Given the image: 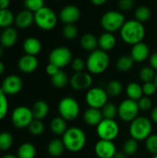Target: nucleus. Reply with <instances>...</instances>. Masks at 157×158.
Segmentation results:
<instances>
[{
    "label": "nucleus",
    "instance_id": "30",
    "mask_svg": "<svg viewBox=\"0 0 157 158\" xmlns=\"http://www.w3.org/2000/svg\"><path fill=\"white\" fill-rule=\"evenodd\" d=\"M17 156L19 158H35L36 148L31 143H24L19 147Z\"/></svg>",
    "mask_w": 157,
    "mask_h": 158
},
{
    "label": "nucleus",
    "instance_id": "4",
    "mask_svg": "<svg viewBox=\"0 0 157 158\" xmlns=\"http://www.w3.org/2000/svg\"><path fill=\"white\" fill-rule=\"evenodd\" d=\"M153 131L152 120L146 117H137L130 124V135L132 139L140 142L145 141Z\"/></svg>",
    "mask_w": 157,
    "mask_h": 158
},
{
    "label": "nucleus",
    "instance_id": "1",
    "mask_svg": "<svg viewBox=\"0 0 157 158\" xmlns=\"http://www.w3.org/2000/svg\"><path fill=\"white\" fill-rule=\"evenodd\" d=\"M119 31L122 41L130 45L143 42L146 33L144 24L135 19L126 20Z\"/></svg>",
    "mask_w": 157,
    "mask_h": 158
},
{
    "label": "nucleus",
    "instance_id": "56",
    "mask_svg": "<svg viewBox=\"0 0 157 158\" xmlns=\"http://www.w3.org/2000/svg\"><path fill=\"white\" fill-rule=\"evenodd\" d=\"M3 54H4V47L0 44V58L2 57Z\"/></svg>",
    "mask_w": 157,
    "mask_h": 158
},
{
    "label": "nucleus",
    "instance_id": "47",
    "mask_svg": "<svg viewBox=\"0 0 157 158\" xmlns=\"http://www.w3.org/2000/svg\"><path fill=\"white\" fill-rule=\"evenodd\" d=\"M135 5V0H118V8L121 11H130L133 8Z\"/></svg>",
    "mask_w": 157,
    "mask_h": 158
},
{
    "label": "nucleus",
    "instance_id": "41",
    "mask_svg": "<svg viewBox=\"0 0 157 158\" xmlns=\"http://www.w3.org/2000/svg\"><path fill=\"white\" fill-rule=\"evenodd\" d=\"M23 4L25 9L35 13L44 6V0H24Z\"/></svg>",
    "mask_w": 157,
    "mask_h": 158
},
{
    "label": "nucleus",
    "instance_id": "32",
    "mask_svg": "<svg viewBox=\"0 0 157 158\" xmlns=\"http://www.w3.org/2000/svg\"><path fill=\"white\" fill-rule=\"evenodd\" d=\"M134 17H135V19H137L138 21L144 24L145 22L150 20V19L152 17V11L147 6L143 5V6H138L135 9Z\"/></svg>",
    "mask_w": 157,
    "mask_h": 158
},
{
    "label": "nucleus",
    "instance_id": "5",
    "mask_svg": "<svg viewBox=\"0 0 157 158\" xmlns=\"http://www.w3.org/2000/svg\"><path fill=\"white\" fill-rule=\"evenodd\" d=\"M125 22L126 18L124 14L118 10H108L102 15L100 19V24L104 31L112 33L120 31Z\"/></svg>",
    "mask_w": 157,
    "mask_h": 158
},
{
    "label": "nucleus",
    "instance_id": "13",
    "mask_svg": "<svg viewBox=\"0 0 157 158\" xmlns=\"http://www.w3.org/2000/svg\"><path fill=\"white\" fill-rule=\"evenodd\" d=\"M93 80L91 73L88 72H76L69 79V84L72 89L76 91L89 90L93 85Z\"/></svg>",
    "mask_w": 157,
    "mask_h": 158
},
{
    "label": "nucleus",
    "instance_id": "54",
    "mask_svg": "<svg viewBox=\"0 0 157 158\" xmlns=\"http://www.w3.org/2000/svg\"><path fill=\"white\" fill-rule=\"evenodd\" d=\"M5 72V65L2 61H0V76Z\"/></svg>",
    "mask_w": 157,
    "mask_h": 158
},
{
    "label": "nucleus",
    "instance_id": "39",
    "mask_svg": "<svg viewBox=\"0 0 157 158\" xmlns=\"http://www.w3.org/2000/svg\"><path fill=\"white\" fill-rule=\"evenodd\" d=\"M13 144V137L11 133L7 131L0 132V150L6 151L10 149Z\"/></svg>",
    "mask_w": 157,
    "mask_h": 158
},
{
    "label": "nucleus",
    "instance_id": "55",
    "mask_svg": "<svg viewBox=\"0 0 157 158\" xmlns=\"http://www.w3.org/2000/svg\"><path fill=\"white\" fill-rule=\"evenodd\" d=\"M2 158H19L17 156H13V155H9V154H7V155H5Z\"/></svg>",
    "mask_w": 157,
    "mask_h": 158
},
{
    "label": "nucleus",
    "instance_id": "19",
    "mask_svg": "<svg viewBox=\"0 0 157 158\" xmlns=\"http://www.w3.org/2000/svg\"><path fill=\"white\" fill-rule=\"evenodd\" d=\"M14 23L20 30L28 29L34 23V13L28 9H23L15 16Z\"/></svg>",
    "mask_w": 157,
    "mask_h": 158
},
{
    "label": "nucleus",
    "instance_id": "9",
    "mask_svg": "<svg viewBox=\"0 0 157 158\" xmlns=\"http://www.w3.org/2000/svg\"><path fill=\"white\" fill-rule=\"evenodd\" d=\"M96 133L101 140L113 142L119 134V126L115 119L104 118L96 127Z\"/></svg>",
    "mask_w": 157,
    "mask_h": 158
},
{
    "label": "nucleus",
    "instance_id": "23",
    "mask_svg": "<svg viewBox=\"0 0 157 158\" xmlns=\"http://www.w3.org/2000/svg\"><path fill=\"white\" fill-rule=\"evenodd\" d=\"M117 44V38L112 32L105 31L98 37V46L101 50L108 52L115 48Z\"/></svg>",
    "mask_w": 157,
    "mask_h": 158
},
{
    "label": "nucleus",
    "instance_id": "11",
    "mask_svg": "<svg viewBox=\"0 0 157 158\" xmlns=\"http://www.w3.org/2000/svg\"><path fill=\"white\" fill-rule=\"evenodd\" d=\"M140 108L137 101L126 99L122 101L118 106V116L124 122H131L139 117Z\"/></svg>",
    "mask_w": 157,
    "mask_h": 158
},
{
    "label": "nucleus",
    "instance_id": "46",
    "mask_svg": "<svg viewBox=\"0 0 157 158\" xmlns=\"http://www.w3.org/2000/svg\"><path fill=\"white\" fill-rule=\"evenodd\" d=\"M157 88L154 81L145 82L143 85V93L145 96H152L156 93Z\"/></svg>",
    "mask_w": 157,
    "mask_h": 158
},
{
    "label": "nucleus",
    "instance_id": "53",
    "mask_svg": "<svg viewBox=\"0 0 157 158\" xmlns=\"http://www.w3.org/2000/svg\"><path fill=\"white\" fill-rule=\"evenodd\" d=\"M113 158H128V156L124 152H117Z\"/></svg>",
    "mask_w": 157,
    "mask_h": 158
},
{
    "label": "nucleus",
    "instance_id": "29",
    "mask_svg": "<svg viewBox=\"0 0 157 158\" xmlns=\"http://www.w3.org/2000/svg\"><path fill=\"white\" fill-rule=\"evenodd\" d=\"M126 94H127L129 99H131L134 101H139L143 96V86L137 82H130L128 84V86L126 88Z\"/></svg>",
    "mask_w": 157,
    "mask_h": 158
},
{
    "label": "nucleus",
    "instance_id": "43",
    "mask_svg": "<svg viewBox=\"0 0 157 158\" xmlns=\"http://www.w3.org/2000/svg\"><path fill=\"white\" fill-rule=\"evenodd\" d=\"M8 111V102L6 98V94L0 88V120L3 119Z\"/></svg>",
    "mask_w": 157,
    "mask_h": 158
},
{
    "label": "nucleus",
    "instance_id": "48",
    "mask_svg": "<svg viewBox=\"0 0 157 158\" xmlns=\"http://www.w3.org/2000/svg\"><path fill=\"white\" fill-rule=\"evenodd\" d=\"M59 70H60V69L57 68L56 65H54V64H52V63H48V65H47L46 68H45L46 73H47L49 76H51V77L54 76L55 74H56Z\"/></svg>",
    "mask_w": 157,
    "mask_h": 158
},
{
    "label": "nucleus",
    "instance_id": "6",
    "mask_svg": "<svg viewBox=\"0 0 157 158\" xmlns=\"http://www.w3.org/2000/svg\"><path fill=\"white\" fill-rule=\"evenodd\" d=\"M56 13L48 6H43L34 13V23L43 31H52L57 24Z\"/></svg>",
    "mask_w": 157,
    "mask_h": 158
},
{
    "label": "nucleus",
    "instance_id": "27",
    "mask_svg": "<svg viewBox=\"0 0 157 158\" xmlns=\"http://www.w3.org/2000/svg\"><path fill=\"white\" fill-rule=\"evenodd\" d=\"M50 129H51L52 132L55 133L56 135H63L68 129L67 120L61 117H56L51 120Z\"/></svg>",
    "mask_w": 157,
    "mask_h": 158
},
{
    "label": "nucleus",
    "instance_id": "24",
    "mask_svg": "<svg viewBox=\"0 0 157 158\" xmlns=\"http://www.w3.org/2000/svg\"><path fill=\"white\" fill-rule=\"evenodd\" d=\"M81 46L87 52H93L97 49L98 46V38L91 32H86L81 35L80 39Z\"/></svg>",
    "mask_w": 157,
    "mask_h": 158
},
{
    "label": "nucleus",
    "instance_id": "12",
    "mask_svg": "<svg viewBox=\"0 0 157 158\" xmlns=\"http://www.w3.org/2000/svg\"><path fill=\"white\" fill-rule=\"evenodd\" d=\"M34 119L31 108L25 106L16 107L11 115V121L17 129H25L29 127L31 122Z\"/></svg>",
    "mask_w": 157,
    "mask_h": 158
},
{
    "label": "nucleus",
    "instance_id": "42",
    "mask_svg": "<svg viewBox=\"0 0 157 158\" xmlns=\"http://www.w3.org/2000/svg\"><path fill=\"white\" fill-rule=\"evenodd\" d=\"M145 148L146 150L153 154H157V134H151L146 140H145Z\"/></svg>",
    "mask_w": 157,
    "mask_h": 158
},
{
    "label": "nucleus",
    "instance_id": "33",
    "mask_svg": "<svg viewBox=\"0 0 157 158\" xmlns=\"http://www.w3.org/2000/svg\"><path fill=\"white\" fill-rule=\"evenodd\" d=\"M15 22V16L11 10L0 9V28H8Z\"/></svg>",
    "mask_w": 157,
    "mask_h": 158
},
{
    "label": "nucleus",
    "instance_id": "35",
    "mask_svg": "<svg viewBox=\"0 0 157 158\" xmlns=\"http://www.w3.org/2000/svg\"><path fill=\"white\" fill-rule=\"evenodd\" d=\"M155 70L151 68L150 66H147V67H143L140 72H139V77H140V80L145 83V82H150V81H154L155 80Z\"/></svg>",
    "mask_w": 157,
    "mask_h": 158
},
{
    "label": "nucleus",
    "instance_id": "20",
    "mask_svg": "<svg viewBox=\"0 0 157 158\" xmlns=\"http://www.w3.org/2000/svg\"><path fill=\"white\" fill-rule=\"evenodd\" d=\"M18 41V31L13 27L3 29L0 33V44L3 47L10 48L15 45Z\"/></svg>",
    "mask_w": 157,
    "mask_h": 158
},
{
    "label": "nucleus",
    "instance_id": "52",
    "mask_svg": "<svg viewBox=\"0 0 157 158\" xmlns=\"http://www.w3.org/2000/svg\"><path fill=\"white\" fill-rule=\"evenodd\" d=\"M90 1H91V3H92L93 5L97 6H103V5H105V4L107 2V0H90Z\"/></svg>",
    "mask_w": 157,
    "mask_h": 158
},
{
    "label": "nucleus",
    "instance_id": "17",
    "mask_svg": "<svg viewBox=\"0 0 157 158\" xmlns=\"http://www.w3.org/2000/svg\"><path fill=\"white\" fill-rule=\"evenodd\" d=\"M150 48L147 44L141 42L132 45L130 50V56L134 60V62L142 63L150 57Z\"/></svg>",
    "mask_w": 157,
    "mask_h": 158
},
{
    "label": "nucleus",
    "instance_id": "31",
    "mask_svg": "<svg viewBox=\"0 0 157 158\" xmlns=\"http://www.w3.org/2000/svg\"><path fill=\"white\" fill-rule=\"evenodd\" d=\"M51 82L54 87L61 89L68 85V83L69 82V79H68L67 73L60 69L56 74H55L54 76L51 77Z\"/></svg>",
    "mask_w": 157,
    "mask_h": 158
},
{
    "label": "nucleus",
    "instance_id": "38",
    "mask_svg": "<svg viewBox=\"0 0 157 158\" xmlns=\"http://www.w3.org/2000/svg\"><path fill=\"white\" fill-rule=\"evenodd\" d=\"M123 152L128 156H134L139 149V145H138V141L130 138L129 140H127L124 143H123Z\"/></svg>",
    "mask_w": 157,
    "mask_h": 158
},
{
    "label": "nucleus",
    "instance_id": "44",
    "mask_svg": "<svg viewBox=\"0 0 157 158\" xmlns=\"http://www.w3.org/2000/svg\"><path fill=\"white\" fill-rule=\"evenodd\" d=\"M71 69L72 70L76 72H82L86 69V61H84L81 57H75L71 61Z\"/></svg>",
    "mask_w": 157,
    "mask_h": 158
},
{
    "label": "nucleus",
    "instance_id": "18",
    "mask_svg": "<svg viewBox=\"0 0 157 158\" xmlns=\"http://www.w3.org/2000/svg\"><path fill=\"white\" fill-rule=\"evenodd\" d=\"M39 62L35 56L31 55H24L22 56L18 61V68L19 69L26 74L32 73L38 68Z\"/></svg>",
    "mask_w": 157,
    "mask_h": 158
},
{
    "label": "nucleus",
    "instance_id": "34",
    "mask_svg": "<svg viewBox=\"0 0 157 158\" xmlns=\"http://www.w3.org/2000/svg\"><path fill=\"white\" fill-rule=\"evenodd\" d=\"M105 91H106L108 96L116 97V96H118L123 92V85L119 81L113 80L107 83Z\"/></svg>",
    "mask_w": 157,
    "mask_h": 158
},
{
    "label": "nucleus",
    "instance_id": "14",
    "mask_svg": "<svg viewBox=\"0 0 157 158\" xmlns=\"http://www.w3.org/2000/svg\"><path fill=\"white\" fill-rule=\"evenodd\" d=\"M81 10L75 5H67L61 8L58 14L59 19L66 24H75L81 19Z\"/></svg>",
    "mask_w": 157,
    "mask_h": 158
},
{
    "label": "nucleus",
    "instance_id": "36",
    "mask_svg": "<svg viewBox=\"0 0 157 158\" xmlns=\"http://www.w3.org/2000/svg\"><path fill=\"white\" fill-rule=\"evenodd\" d=\"M101 110L103 117L105 119H115V118L118 116V106L113 103L105 104Z\"/></svg>",
    "mask_w": 157,
    "mask_h": 158
},
{
    "label": "nucleus",
    "instance_id": "3",
    "mask_svg": "<svg viewBox=\"0 0 157 158\" xmlns=\"http://www.w3.org/2000/svg\"><path fill=\"white\" fill-rule=\"evenodd\" d=\"M110 63V57L107 52L96 49L90 53L86 59V69L89 73L99 75L105 72Z\"/></svg>",
    "mask_w": 157,
    "mask_h": 158
},
{
    "label": "nucleus",
    "instance_id": "15",
    "mask_svg": "<svg viewBox=\"0 0 157 158\" xmlns=\"http://www.w3.org/2000/svg\"><path fill=\"white\" fill-rule=\"evenodd\" d=\"M1 89L6 95H15L22 89V81L18 75H8L2 82Z\"/></svg>",
    "mask_w": 157,
    "mask_h": 158
},
{
    "label": "nucleus",
    "instance_id": "40",
    "mask_svg": "<svg viewBox=\"0 0 157 158\" xmlns=\"http://www.w3.org/2000/svg\"><path fill=\"white\" fill-rule=\"evenodd\" d=\"M29 131L34 135V136H39L44 131V125L40 119H33L31 124L29 125Z\"/></svg>",
    "mask_w": 157,
    "mask_h": 158
},
{
    "label": "nucleus",
    "instance_id": "8",
    "mask_svg": "<svg viewBox=\"0 0 157 158\" xmlns=\"http://www.w3.org/2000/svg\"><path fill=\"white\" fill-rule=\"evenodd\" d=\"M72 59V52L68 47L66 46H58L54 48L48 56L49 63L56 65L60 69L70 64Z\"/></svg>",
    "mask_w": 157,
    "mask_h": 158
},
{
    "label": "nucleus",
    "instance_id": "37",
    "mask_svg": "<svg viewBox=\"0 0 157 158\" xmlns=\"http://www.w3.org/2000/svg\"><path fill=\"white\" fill-rule=\"evenodd\" d=\"M62 34L67 40H74L79 35V29L75 24H66L62 29Z\"/></svg>",
    "mask_w": 157,
    "mask_h": 158
},
{
    "label": "nucleus",
    "instance_id": "21",
    "mask_svg": "<svg viewBox=\"0 0 157 158\" xmlns=\"http://www.w3.org/2000/svg\"><path fill=\"white\" fill-rule=\"evenodd\" d=\"M103 119L104 117L101 109L89 107L83 113V120L89 126L97 127Z\"/></svg>",
    "mask_w": 157,
    "mask_h": 158
},
{
    "label": "nucleus",
    "instance_id": "45",
    "mask_svg": "<svg viewBox=\"0 0 157 158\" xmlns=\"http://www.w3.org/2000/svg\"><path fill=\"white\" fill-rule=\"evenodd\" d=\"M137 103L141 111H148L153 107V102L149 96H143Z\"/></svg>",
    "mask_w": 157,
    "mask_h": 158
},
{
    "label": "nucleus",
    "instance_id": "26",
    "mask_svg": "<svg viewBox=\"0 0 157 158\" xmlns=\"http://www.w3.org/2000/svg\"><path fill=\"white\" fill-rule=\"evenodd\" d=\"M65 150H66V148H65L62 139L61 140L54 139L48 143V146H47L48 154L52 157H58V156H62Z\"/></svg>",
    "mask_w": 157,
    "mask_h": 158
},
{
    "label": "nucleus",
    "instance_id": "7",
    "mask_svg": "<svg viewBox=\"0 0 157 158\" xmlns=\"http://www.w3.org/2000/svg\"><path fill=\"white\" fill-rule=\"evenodd\" d=\"M57 108L60 117L67 121L75 120L81 113V107L78 101L71 96L62 98L58 103Z\"/></svg>",
    "mask_w": 157,
    "mask_h": 158
},
{
    "label": "nucleus",
    "instance_id": "10",
    "mask_svg": "<svg viewBox=\"0 0 157 158\" xmlns=\"http://www.w3.org/2000/svg\"><path fill=\"white\" fill-rule=\"evenodd\" d=\"M85 101L89 107L102 109L108 103V94L106 91L101 87L90 88L85 95Z\"/></svg>",
    "mask_w": 157,
    "mask_h": 158
},
{
    "label": "nucleus",
    "instance_id": "22",
    "mask_svg": "<svg viewBox=\"0 0 157 158\" xmlns=\"http://www.w3.org/2000/svg\"><path fill=\"white\" fill-rule=\"evenodd\" d=\"M22 48L26 55L36 56V55H38L42 50V43L36 37H28L24 40Z\"/></svg>",
    "mask_w": 157,
    "mask_h": 158
},
{
    "label": "nucleus",
    "instance_id": "57",
    "mask_svg": "<svg viewBox=\"0 0 157 158\" xmlns=\"http://www.w3.org/2000/svg\"><path fill=\"white\" fill-rule=\"evenodd\" d=\"M154 82H155V86H156V88H157V73L155 74V77Z\"/></svg>",
    "mask_w": 157,
    "mask_h": 158
},
{
    "label": "nucleus",
    "instance_id": "2",
    "mask_svg": "<svg viewBox=\"0 0 157 158\" xmlns=\"http://www.w3.org/2000/svg\"><path fill=\"white\" fill-rule=\"evenodd\" d=\"M62 141L66 150L70 153L81 152L86 144V134L79 127H71L62 135Z\"/></svg>",
    "mask_w": 157,
    "mask_h": 158
},
{
    "label": "nucleus",
    "instance_id": "25",
    "mask_svg": "<svg viewBox=\"0 0 157 158\" xmlns=\"http://www.w3.org/2000/svg\"><path fill=\"white\" fill-rule=\"evenodd\" d=\"M31 111L33 114V118L35 119H43L49 112V106L46 102L43 100L36 101L31 107Z\"/></svg>",
    "mask_w": 157,
    "mask_h": 158
},
{
    "label": "nucleus",
    "instance_id": "51",
    "mask_svg": "<svg viewBox=\"0 0 157 158\" xmlns=\"http://www.w3.org/2000/svg\"><path fill=\"white\" fill-rule=\"evenodd\" d=\"M151 120L157 124V106L154 107L152 112H151Z\"/></svg>",
    "mask_w": 157,
    "mask_h": 158
},
{
    "label": "nucleus",
    "instance_id": "49",
    "mask_svg": "<svg viewBox=\"0 0 157 158\" xmlns=\"http://www.w3.org/2000/svg\"><path fill=\"white\" fill-rule=\"evenodd\" d=\"M149 62H150V67L153 68L155 71H157V51L153 53L150 57H149Z\"/></svg>",
    "mask_w": 157,
    "mask_h": 158
},
{
    "label": "nucleus",
    "instance_id": "50",
    "mask_svg": "<svg viewBox=\"0 0 157 158\" xmlns=\"http://www.w3.org/2000/svg\"><path fill=\"white\" fill-rule=\"evenodd\" d=\"M10 0H0V9H8Z\"/></svg>",
    "mask_w": 157,
    "mask_h": 158
},
{
    "label": "nucleus",
    "instance_id": "58",
    "mask_svg": "<svg viewBox=\"0 0 157 158\" xmlns=\"http://www.w3.org/2000/svg\"><path fill=\"white\" fill-rule=\"evenodd\" d=\"M153 158H157V154L156 155H154V157Z\"/></svg>",
    "mask_w": 157,
    "mask_h": 158
},
{
    "label": "nucleus",
    "instance_id": "16",
    "mask_svg": "<svg viewBox=\"0 0 157 158\" xmlns=\"http://www.w3.org/2000/svg\"><path fill=\"white\" fill-rule=\"evenodd\" d=\"M94 153L98 158H113L117 153V147L112 141L100 139L94 145Z\"/></svg>",
    "mask_w": 157,
    "mask_h": 158
},
{
    "label": "nucleus",
    "instance_id": "28",
    "mask_svg": "<svg viewBox=\"0 0 157 158\" xmlns=\"http://www.w3.org/2000/svg\"><path fill=\"white\" fill-rule=\"evenodd\" d=\"M134 65V60L130 56V55H123L119 56L116 62V68L120 72H128L130 71Z\"/></svg>",
    "mask_w": 157,
    "mask_h": 158
}]
</instances>
